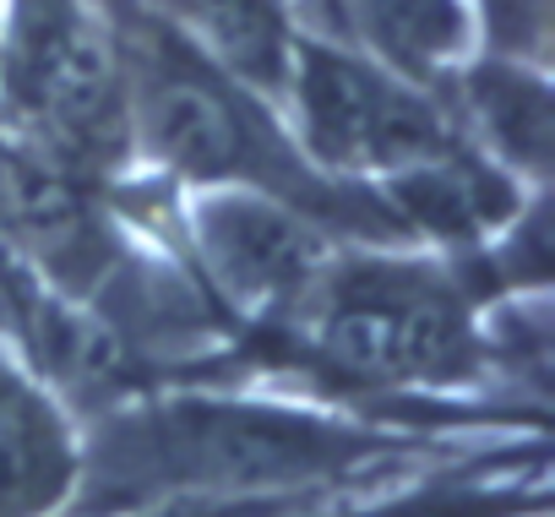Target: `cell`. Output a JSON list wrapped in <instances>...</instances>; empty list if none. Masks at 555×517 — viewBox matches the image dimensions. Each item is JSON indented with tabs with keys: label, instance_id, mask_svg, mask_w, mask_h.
I'll return each mask as SVG.
<instances>
[{
	"label": "cell",
	"instance_id": "obj_1",
	"mask_svg": "<svg viewBox=\"0 0 555 517\" xmlns=\"http://www.w3.org/2000/svg\"><path fill=\"white\" fill-rule=\"evenodd\" d=\"M398 457L403 436L311 398L169 382L82 419V484L66 517L311 506Z\"/></svg>",
	"mask_w": 555,
	"mask_h": 517
},
{
	"label": "cell",
	"instance_id": "obj_2",
	"mask_svg": "<svg viewBox=\"0 0 555 517\" xmlns=\"http://www.w3.org/2000/svg\"><path fill=\"white\" fill-rule=\"evenodd\" d=\"M131 164L169 191L240 185L300 207L349 245H409L371 185L322 175L267 93L240 82L158 0H99Z\"/></svg>",
	"mask_w": 555,
	"mask_h": 517
},
{
	"label": "cell",
	"instance_id": "obj_3",
	"mask_svg": "<svg viewBox=\"0 0 555 517\" xmlns=\"http://www.w3.org/2000/svg\"><path fill=\"white\" fill-rule=\"evenodd\" d=\"M322 392L447 403L485 387V306L452 256L425 245H344L289 333L250 344Z\"/></svg>",
	"mask_w": 555,
	"mask_h": 517
},
{
	"label": "cell",
	"instance_id": "obj_4",
	"mask_svg": "<svg viewBox=\"0 0 555 517\" xmlns=\"http://www.w3.org/2000/svg\"><path fill=\"white\" fill-rule=\"evenodd\" d=\"M278 115L322 175L371 191L463 147L436 88H420L306 23L278 88Z\"/></svg>",
	"mask_w": 555,
	"mask_h": 517
},
{
	"label": "cell",
	"instance_id": "obj_5",
	"mask_svg": "<svg viewBox=\"0 0 555 517\" xmlns=\"http://www.w3.org/2000/svg\"><path fill=\"white\" fill-rule=\"evenodd\" d=\"M169 223L175 256L234 322L240 349L289 333L333 273L338 250L349 245L300 207L240 185L175 191Z\"/></svg>",
	"mask_w": 555,
	"mask_h": 517
},
{
	"label": "cell",
	"instance_id": "obj_6",
	"mask_svg": "<svg viewBox=\"0 0 555 517\" xmlns=\"http://www.w3.org/2000/svg\"><path fill=\"white\" fill-rule=\"evenodd\" d=\"M436 99L479 158H490L528 191H550V142H555L550 66L468 50L436 82Z\"/></svg>",
	"mask_w": 555,
	"mask_h": 517
},
{
	"label": "cell",
	"instance_id": "obj_7",
	"mask_svg": "<svg viewBox=\"0 0 555 517\" xmlns=\"http://www.w3.org/2000/svg\"><path fill=\"white\" fill-rule=\"evenodd\" d=\"M82 484V419L0 349V517H66Z\"/></svg>",
	"mask_w": 555,
	"mask_h": 517
},
{
	"label": "cell",
	"instance_id": "obj_8",
	"mask_svg": "<svg viewBox=\"0 0 555 517\" xmlns=\"http://www.w3.org/2000/svg\"><path fill=\"white\" fill-rule=\"evenodd\" d=\"M300 23L365 50L420 88H436L474 50L463 0H306Z\"/></svg>",
	"mask_w": 555,
	"mask_h": 517
},
{
	"label": "cell",
	"instance_id": "obj_9",
	"mask_svg": "<svg viewBox=\"0 0 555 517\" xmlns=\"http://www.w3.org/2000/svg\"><path fill=\"white\" fill-rule=\"evenodd\" d=\"M474 50L550 66V0H463Z\"/></svg>",
	"mask_w": 555,
	"mask_h": 517
}]
</instances>
